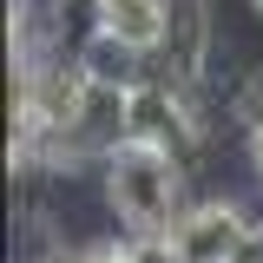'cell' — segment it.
Here are the masks:
<instances>
[{
	"mask_svg": "<svg viewBox=\"0 0 263 263\" xmlns=\"http://www.w3.org/2000/svg\"><path fill=\"white\" fill-rule=\"evenodd\" d=\"M105 197L132 237H171L178 230V158L158 145H119L105 158Z\"/></svg>",
	"mask_w": 263,
	"mask_h": 263,
	"instance_id": "6da1fadb",
	"label": "cell"
},
{
	"mask_svg": "<svg viewBox=\"0 0 263 263\" xmlns=\"http://www.w3.org/2000/svg\"><path fill=\"white\" fill-rule=\"evenodd\" d=\"M125 138L132 145H158V152H191V112H184V99H178V86H158V79H145L138 92H132V112H125Z\"/></svg>",
	"mask_w": 263,
	"mask_h": 263,
	"instance_id": "7a4b0ae2",
	"label": "cell"
},
{
	"mask_svg": "<svg viewBox=\"0 0 263 263\" xmlns=\"http://www.w3.org/2000/svg\"><path fill=\"white\" fill-rule=\"evenodd\" d=\"M243 237H250V224H243L237 204H197V211L178 217L171 250H178V263H237Z\"/></svg>",
	"mask_w": 263,
	"mask_h": 263,
	"instance_id": "3957f363",
	"label": "cell"
},
{
	"mask_svg": "<svg viewBox=\"0 0 263 263\" xmlns=\"http://www.w3.org/2000/svg\"><path fill=\"white\" fill-rule=\"evenodd\" d=\"M72 60H79V72L92 86H112V92H138L145 86V53L132 40H119V33H92Z\"/></svg>",
	"mask_w": 263,
	"mask_h": 263,
	"instance_id": "277c9868",
	"label": "cell"
},
{
	"mask_svg": "<svg viewBox=\"0 0 263 263\" xmlns=\"http://www.w3.org/2000/svg\"><path fill=\"white\" fill-rule=\"evenodd\" d=\"M204 46H211V27H204V0H178L171 7V33H164V60H171V79L191 86L204 72Z\"/></svg>",
	"mask_w": 263,
	"mask_h": 263,
	"instance_id": "5b68a950",
	"label": "cell"
},
{
	"mask_svg": "<svg viewBox=\"0 0 263 263\" xmlns=\"http://www.w3.org/2000/svg\"><path fill=\"white\" fill-rule=\"evenodd\" d=\"M99 20H105V33L132 40L138 53H158L164 33H171V7H164V0H105Z\"/></svg>",
	"mask_w": 263,
	"mask_h": 263,
	"instance_id": "8992f818",
	"label": "cell"
},
{
	"mask_svg": "<svg viewBox=\"0 0 263 263\" xmlns=\"http://www.w3.org/2000/svg\"><path fill=\"white\" fill-rule=\"evenodd\" d=\"M250 158H257V171H263V132H250Z\"/></svg>",
	"mask_w": 263,
	"mask_h": 263,
	"instance_id": "52a82bcc",
	"label": "cell"
},
{
	"mask_svg": "<svg viewBox=\"0 0 263 263\" xmlns=\"http://www.w3.org/2000/svg\"><path fill=\"white\" fill-rule=\"evenodd\" d=\"M79 7H105V0H79Z\"/></svg>",
	"mask_w": 263,
	"mask_h": 263,
	"instance_id": "ba28073f",
	"label": "cell"
},
{
	"mask_svg": "<svg viewBox=\"0 0 263 263\" xmlns=\"http://www.w3.org/2000/svg\"><path fill=\"white\" fill-rule=\"evenodd\" d=\"M250 7H257V13H263V0H250Z\"/></svg>",
	"mask_w": 263,
	"mask_h": 263,
	"instance_id": "9c48e42d",
	"label": "cell"
}]
</instances>
